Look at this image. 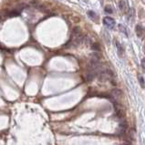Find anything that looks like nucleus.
Masks as SVG:
<instances>
[{
    "label": "nucleus",
    "instance_id": "4468645a",
    "mask_svg": "<svg viewBox=\"0 0 145 145\" xmlns=\"http://www.w3.org/2000/svg\"><path fill=\"white\" fill-rule=\"evenodd\" d=\"M144 52H145V46H144Z\"/></svg>",
    "mask_w": 145,
    "mask_h": 145
},
{
    "label": "nucleus",
    "instance_id": "1a4fd4ad",
    "mask_svg": "<svg viewBox=\"0 0 145 145\" xmlns=\"http://www.w3.org/2000/svg\"><path fill=\"white\" fill-rule=\"evenodd\" d=\"M139 81H140V84H141V87L142 89H144L145 88V80L143 79V77H141V76H139Z\"/></svg>",
    "mask_w": 145,
    "mask_h": 145
},
{
    "label": "nucleus",
    "instance_id": "9d476101",
    "mask_svg": "<svg viewBox=\"0 0 145 145\" xmlns=\"http://www.w3.org/2000/svg\"><path fill=\"white\" fill-rule=\"evenodd\" d=\"M119 29L120 30V32H122L123 34H125L126 36H128V33H127V30H126V28H125L122 25H119Z\"/></svg>",
    "mask_w": 145,
    "mask_h": 145
},
{
    "label": "nucleus",
    "instance_id": "7ed1b4c3",
    "mask_svg": "<svg viewBox=\"0 0 145 145\" xmlns=\"http://www.w3.org/2000/svg\"><path fill=\"white\" fill-rule=\"evenodd\" d=\"M103 24L109 28H113L115 26V20L110 17H106L103 18Z\"/></svg>",
    "mask_w": 145,
    "mask_h": 145
},
{
    "label": "nucleus",
    "instance_id": "20e7f679",
    "mask_svg": "<svg viewBox=\"0 0 145 145\" xmlns=\"http://www.w3.org/2000/svg\"><path fill=\"white\" fill-rule=\"evenodd\" d=\"M135 32L138 37L140 38H143L145 37V28L141 25H137L135 27Z\"/></svg>",
    "mask_w": 145,
    "mask_h": 145
},
{
    "label": "nucleus",
    "instance_id": "423d86ee",
    "mask_svg": "<svg viewBox=\"0 0 145 145\" xmlns=\"http://www.w3.org/2000/svg\"><path fill=\"white\" fill-rule=\"evenodd\" d=\"M116 48L117 49H118V53L120 56L124 54V48H123V47L120 45V43L119 41H116Z\"/></svg>",
    "mask_w": 145,
    "mask_h": 145
},
{
    "label": "nucleus",
    "instance_id": "0eeeda50",
    "mask_svg": "<svg viewBox=\"0 0 145 145\" xmlns=\"http://www.w3.org/2000/svg\"><path fill=\"white\" fill-rule=\"evenodd\" d=\"M88 16L90 17L92 20H95L96 18H97V15H96V13L94 12V11H91V10L88 11Z\"/></svg>",
    "mask_w": 145,
    "mask_h": 145
},
{
    "label": "nucleus",
    "instance_id": "f03ea898",
    "mask_svg": "<svg viewBox=\"0 0 145 145\" xmlns=\"http://www.w3.org/2000/svg\"><path fill=\"white\" fill-rule=\"evenodd\" d=\"M119 7H120V11L122 13H124V14H127V13H129V11H130V7H129L127 1H125V0L120 1V3H119Z\"/></svg>",
    "mask_w": 145,
    "mask_h": 145
},
{
    "label": "nucleus",
    "instance_id": "f8f14e48",
    "mask_svg": "<svg viewBox=\"0 0 145 145\" xmlns=\"http://www.w3.org/2000/svg\"><path fill=\"white\" fill-rule=\"evenodd\" d=\"M141 68H142V70L145 72V58L141 59Z\"/></svg>",
    "mask_w": 145,
    "mask_h": 145
},
{
    "label": "nucleus",
    "instance_id": "39448f33",
    "mask_svg": "<svg viewBox=\"0 0 145 145\" xmlns=\"http://www.w3.org/2000/svg\"><path fill=\"white\" fill-rule=\"evenodd\" d=\"M111 97L114 99V100H119L120 98V96H121V91L119 90V89H114V90H111Z\"/></svg>",
    "mask_w": 145,
    "mask_h": 145
},
{
    "label": "nucleus",
    "instance_id": "ddd939ff",
    "mask_svg": "<svg viewBox=\"0 0 145 145\" xmlns=\"http://www.w3.org/2000/svg\"><path fill=\"white\" fill-rule=\"evenodd\" d=\"M120 145H131L130 143H128V142H125V143H121V144Z\"/></svg>",
    "mask_w": 145,
    "mask_h": 145
},
{
    "label": "nucleus",
    "instance_id": "f257e3e1",
    "mask_svg": "<svg viewBox=\"0 0 145 145\" xmlns=\"http://www.w3.org/2000/svg\"><path fill=\"white\" fill-rule=\"evenodd\" d=\"M98 77H99V79L100 81H109V80L113 79L114 75H113V72L111 70L106 69H101V71L98 75Z\"/></svg>",
    "mask_w": 145,
    "mask_h": 145
},
{
    "label": "nucleus",
    "instance_id": "9b49d317",
    "mask_svg": "<svg viewBox=\"0 0 145 145\" xmlns=\"http://www.w3.org/2000/svg\"><path fill=\"white\" fill-rule=\"evenodd\" d=\"M91 48H92L93 50H97V51H99V50H100V46L98 45L97 43H95V44H93V45H92Z\"/></svg>",
    "mask_w": 145,
    "mask_h": 145
},
{
    "label": "nucleus",
    "instance_id": "6e6552de",
    "mask_svg": "<svg viewBox=\"0 0 145 145\" xmlns=\"http://www.w3.org/2000/svg\"><path fill=\"white\" fill-rule=\"evenodd\" d=\"M104 11L107 13V14H112V13H113V10H112L111 6H110V5H108V6H106V7H105Z\"/></svg>",
    "mask_w": 145,
    "mask_h": 145
}]
</instances>
